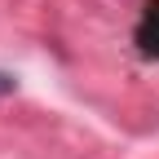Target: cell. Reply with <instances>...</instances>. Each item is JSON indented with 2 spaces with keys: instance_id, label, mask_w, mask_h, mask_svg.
<instances>
[{
  "instance_id": "1",
  "label": "cell",
  "mask_w": 159,
  "mask_h": 159,
  "mask_svg": "<svg viewBox=\"0 0 159 159\" xmlns=\"http://www.w3.org/2000/svg\"><path fill=\"white\" fill-rule=\"evenodd\" d=\"M137 44H142L146 57H159V0H150L142 22H137Z\"/></svg>"
},
{
  "instance_id": "2",
  "label": "cell",
  "mask_w": 159,
  "mask_h": 159,
  "mask_svg": "<svg viewBox=\"0 0 159 159\" xmlns=\"http://www.w3.org/2000/svg\"><path fill=\"white\" fill-rule=\"evenodd\" d=\"M13 89H18V80H13V75H5V71H0V97H9Z\"/></svg>"
}]
</instances>
